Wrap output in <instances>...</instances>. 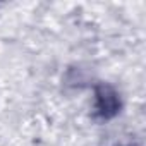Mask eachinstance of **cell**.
Segmentation results:
<instances>
[{"mask_svg":"<svg viewBox=\"0 0 146 146\" xmlns=\"http://www.w3.org/2000/svg\"><path fill=\"white\" fill-rule=\"evenodd\" d=\"M98 108L103 115H113L119 108V100H117V95L108 90V88H102L98 91Z\"/></svg>","mask_w":146,"mask_h":146,"instance_id":"1","label":"cell"}]
</instances>
